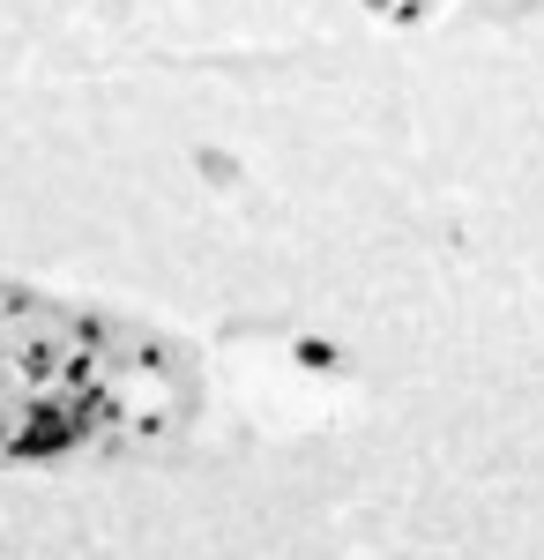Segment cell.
Segmentation results:
<instances>
[{
	"instance_id": "obj_1",
	"label": "cell",
	"mask_w": 544,
	"mask_h": 560,
	"mask_svg": "<svg viewBox=\"0 0 544 560\" xmlns=\"http://www.w3.org/2000/svg\"><path fill=\"white\" fill-rule=\"evenodd\" d=\"M150 366L127 329L0 284V464L105 441L134 411H187L179 388H150Z\"/></svg>"
}]
</instances>
